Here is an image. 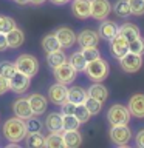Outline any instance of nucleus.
<instances>
[{
    "mask_svg": "<svg viewBox=\"0 0 144 148\" xmlns=\"http://www.w3.org/2000/svg\"><path fill=\"white\" fill-rule=\"evenodd\" d=\"M6 42H8V48L11 49H17L20 48V46L23 45V42H25V32H23L20 28H14V29L8 31L6 34Z\"/></svg>",
    "mask_w": 144,
    "mask_h": 148,
    "instance_id": "nucleus-18",
    "label": "nucleus"
},
{
    "mask_svg": "<svg viewBox=\"0 0 144 148\" xmlns=\"http://www.w3.org/2000/svg\"><path fill=\"white\" fill-rule=\"evenodd\" d=\"M81 53H82L84 57H85L87 62H91V60H95V59H98V57H101L98 46H88V48H82V49H81Z\"/></svg>",
    "mask_w": 144,
    "mask_h": 148,
    "instance_id": "nucleus-38",
    "label": "nucleus"
},
{
    "mask_svg": "<svg viewBox=\"0 0 144 148\" xmlns=\"http://www.w3.org/2000/svg\"><path fill=\"white\" fill-rule=\"evenodd\" d=\"M74 116H76V119H78L81 123L88 122V120H90V117H91L90 111L85 108V105H84V103L76 105V108H74Z\"/></svg>",
    "mask_w": 144,
    "mask_h": 148,
    "instance_id": "nucleus-34",
    "label": "nucleus"
},
{
    "mask_svg": "<svg viewBox=\"0 0 144 148\" xmlns=\"http://www.w3.org/2000/svg\"><path fill=\"white\" fill-rule=\"evenodd\" d=\"M25 123H26L28 131H42V122L36 117V116H33V117H30L28 120H25Z\"/></svg>",
    "mask_w": 144,
    "mask_h": 148,
    "instance_id": "nucleus-39",
    "label": "nucleus"
},
{
    "mask_svg": "<svg viewBox=\"0 0 144 148\" xmlns=\"http://www.w3.org/2000/svg\"><path fill=\"white\" fill-rule=\"evenodd\" d=\"M64 62H67V56H65L62 49H56V51H51V53H46V63H48V66L51 69L59 66Z\"/></svg>",
    "mask_w": 144,
    "mask_h": 148,
    "instance_id": "nucleus-25",
    "label": "nucleus"
},
{
    "mask_svg": "<svg viewBox=\"0 0 144 148\" xmlns=\"http://www.w3.org/2000/svg\"><path fill=\"white\" fill-rule=\"evenodd\" d=\"M109 42H110V53L115 59H121L124 54L129 53V40L121 32L115 34Z\"/></svg>",
    "mask_w": 144,
    "mask_h": 148,
    "instance_id": "nucleus-10",
    "label": "nucleus"
},
{
    "mask_svg": "<svg viewBox=\"0 0 144 148\" xmlns=\"http://www.w3.org/2000/svg\"><path fill=\"white\" fill-rule=\"evenodd\" d=\"M111 11H113L118 17H129L130 14H132L127 0H118V2L111 6Z\"/></svg>",
    "mask_w": 144,
    "mask_h": 148,
    "instance_id": "nucleus-30",
    "label": "nucleus"
},
{
    "mask_svg": "<svg viewBox=\"0 0 144 148\" xmlns=\"http://www.w3.org/2000/svg\"><path fill=\"white\" fill-rule=\"evenodd\" d=\"M127 108L136 119H144V94H135L130 97Z\"/></svg>",
    "mask_w": 144,
    "mask_h": 148,
    "instance_id": "nucleus-16",
    "label": "nucleus"
},
{
    "mask_svg": "<svg viewBox=\"0 0 144 148\" xmlns=\"http://www.w3.org/2000/svg\"><path fill=\"white\" fill-rule=\"evenodd\" d=\"M8 80H9V91L16 92V94H25L31 86V77L25 76L20 71H16L12 74V77H9Z\"/></svg>",
    "mask_w": 144,
    "mask_h": 148,
    "instance_id": "nucleus-7",
    "label": "nucleus"
},
{
    "mask_svg": "<svg viewBox=\"0 0 144 148\" xmlns=\"http://www.w3.org/2000/svg\"><path fill=\"white\" fill-rule=\"evenodd\" d=\"M99 34L93 29H82L79 34H76V42L81 48H88V46H98L99 43Z\"/></svg>",
    "mask_w": 144,
    "mask_h": 148,
    "instance_id": "nucleus-13",
    "label": "nucleus"
},
{
    "mask_svg": "<svg viewBox=\"0 0 144 148\" xmlns=\"http://www.w3.org/2000/svg\"><path fill=\"white\" fill-rule=\"evenodd\" d=\"M129 6H130V12L133 16H143L144 14V0H127Z\"/></svg>",
    "mask_w": 144,
    "mask_h": 148,
    "instance_id": "nucleus-37",
    "label": "nucleus"
},
{
    "mask_svg": "<svg viewBox=\"0 0 144 148\" xmlns=\"http://www.w3.org/2000/svg\"><path fill=\"white\" fill-rule=\"evenodd\" d=\"M102 23L99 25V31H98V34H99V37H102V39L105 40H110L111 37H113L115 34H118V25L113 22V20H101Z\"/></svg>",
    "mask_w": 144,
    "mask_h": 148,
    "instance_id": "nucleus-21",
    "label": "nucleus"
},
{
    "mask_svg": "<svg viewBox=\"0 0 144 148\" xmlns=\"http://www.w3.org/2000/svg\"><path fill=\"white\" fill-rule=\"evenodd\" d=\"M28 103L31 106V111L34 116H40L46 111V106H48V99L44 94H39V92H34V94H30L26 97Z\"/></svg>",
    "mask_w": 144,
    "mask_h": 148,
    "instance_id": "nucleus-14",
    "label": "nucleus"
},
{
    "mask_svg": "<svg viewBox=\"0 0 144 148\" xmlns=\"http://www.w3.org/2000/svg\"><path fill=\"white\" fill-rule=\"evenodd\" d=\"M54 5H65L67 2H70V0H51Z\"/></svg>",
    "mask_w": 144,
    "mask_h": 148,
    "instance_id": "nucleus-45",
    "label": "nucleus"
},
{
    "mask_svg": "<svg viewBox=\"0 0 144 148\" xmlns=\"http://www.w3.org/2000/svg\"><path fill=\"white\" fill-rule=\"evenodd\" d=\"M87 94L90 97H93V99H96V100H99V102L104 103V102L107 100V97H109V90H107L101 82H95L87 90Z\"/></svg>",
    "mask_w": 144,
    "mask_h": 148,
    "instance_id": "nucleus-22",
    "label": "nucleus"
},
{
    "mask_svg": "<svg viewBox=\"0 0 144 148\" xmlns=\"http://www.w3.org/2000/svg\"><path fill=\"white\" fill-rule=\"evenodd\" d=\"M16 71H17V68L14 65V62H6V60L0 62V76L9 79V77H12V74Z\"/></svg>",
    "mask_w": 144,
    "mask_h": 148,
    "instance_id": "nucleus-35",
    "label": "nucleus"
},
{
    "mask_svg": "<svg viewBox=\"0 0 144 148\" xmlns=\"http://www.w3.org/2000/svg\"><path fill=\"white\" fill-rule=\"evenodd\" d=\"M14 65H16L17 71L23 73L28 77H34L37 74V71H39V62H37V59L31 54H20L16 59Z\"/></svg>",
    "mask_w": 144,
    "mask_h": 148,
    "instance_id": "nucleus-4",
    "label": "nucleus"
},
{
    "mask_svg": "<svg viewBox=\"0 0 144 148\" xmlns=\"http://www.w3.org/2000/svg\"><path fill=\"white\" fill-rule=\"evenodd\" d=\"M84 105H85V108H87L88 111H90L91 116L99 114V111L102 110V102L93 99V97H90V96H87V99H85V102H84Z\"/></svg>",
    "mask_w": 144,
    "mask_h": 148,
    "instance_id": "nucleus-32",
    "label": "nucleus"
},
{
    "mask_svg": "<svg viewBox=\"0 0 144 148\" xmlns=\"http://www.w3.org/2000/svg\"><path fill=\"white\" fill-rule=\"evenodd\" d=\"M16 26H17V23L14 22V18L8 17V16H0V32L6 34L8 31L14 29Z\"/></svg>",
    "mask_w": 144,
    "mask_h": 148,
    "instance_id": "nucleus-36",
    "label": "nucleus"
},
{
    "mask_svg": "<svg viewBox=\"0 0 144 148\" xmlns=\"http://www.w3.org/2000/svg\"><path fill=\"white\" fill-rule=\"evenodd\" d=\"M135 143H136V147L144 148V130H139L136 133V136H135Z\"/></svg>",
    "mask_w": 144,
    "mask_h": 148,
    "instance_id": "nucleus-42",
    "label": "nucleus"
},
{
    "mask_svg": "<svg viewBox=\"0 0 144 148\" xmlns=\"http://www.w3.org/2000/svg\"><path fill=\"white\" fill-rule=\"evenodd\" d=\"M44 147L46 148H62L64 147V139H62V133H51L45 137V143Z\"/></svg>",
    "mask_w": 144,
    "mask_h": 148,
    "instance_id": "nucleus-29",
    "label": "nucleus"
},
{
    "mask_svg": "<svg viewBox=\"0 0 144 148\" xmlns=\"http://www.w3.org/2000/svg\"><path fill=\"white\" fill-rule=\"evenodd\" d=\"M71 12L79 20H85L90 17V0H73Z\"/></svg>",
    "mask_w": 144,
    "mask_h": 148,
    "instance_id": "nucleus-17",
    "label": "nucleus"
},
{
    "mask_svg": "<svg viewBox=\"0 0 144 148\" xmlns=\"http://www.w3.org/2000/svg\"><path fill=\"white\" fill-rule=\"evenodd\" d=\"M130 117H132V114H130L129 108L121 103L111 105L107 111V120L111 127L113 125H127L130 122Z\"/></svg>",
    "mask_w": 144,
    "mask_h": 148,
    "instance_id": "nucleus-3",
    "label": "nucleus"
},
{
    "mask_svg": "<svg viewBox=\"0 0 144 148\" xmlns=\"http://www.w3.org/2000/svg\"><path fill=\"white\" fill-rule=\"evenodd\" d=\"M8 49V42H6V36L3 32H0V51H6Z\"/></svg>",
    "mask_w": 144,
    "mask_h": 148,
    "instance_id": "nucleus-43",
    "label": "nucleus"
},
{
    "mask_svg": "<svg viewBox=\"0 0 144 148\" xmlns=\"http://www.w3.org/2000/svg\"><path fill=\"white\" fill-rule=\"evenodd\" d=\"M42 48H44L45 53H51V51H56V49H62L54 32H50V34H46L44 39H42Z\"/></svg>",
    "mask_w": 144,
    "mask_h": 148,
    "instance_id": "nucleus-27",
    "label": "nucleus"
},
{
    "mask_svg": "<svg viewBox=\"0 0 144 148\" xmlns=\"http://www.w3.org/2000/svg\"><path fill=\"white\" fill-rule=\"evenodd\" d=\"M2 133H3V136H5V139H6L8 142L19 143V142H22L23 139H25L26 133H28L26 123H25V120H23V119L14 116V117L8 119L6 122L3 123Z\"/></svg>",
    "mask_w": 144,
    "mask_h": 148,
    "instance_id": "nucleus-1",
    "label": "nucleus"
},
{
    "mask_svg": "<svg viewBox=\"0 0 144 148\" xmlns=\"http://www.w3.org/2000/svg\"><path fill=\"white\" fill-rule=\"evenodd\" d=\"M87 91L84 90L82 86H71L68 88V100L73 102L74 105H79V103H84L87 99Z\"/></svg>",
    "mask_w": 144,
    "mask_h": 148,
    "instance_id": "nucleus-24",
    "label": "nucleus"
},
{
    "mask_svg": "<svg viewBox=\"0 0 144 148\" xmlns=\"http://www.w3.org/2000/svg\"><path fill=\"white\" fill-rule=\"evenodd\" d=\"M56 37L59 40V45L62 49H67V48H71V46L76 43V32H74L71 28L68 26H60L54 31Z\"/></svg>",
    "mask_w": 144,
    "mask_h": 148,
    "instance_id": "nucleus-12",
    "label": "nucleus"
},
{
    "mask_svg": "<svg viewBox=\"0 0 144 148\" xmlns=\"http://www.w3.org/2000/svg\"><path fill=\"white\" fill-rule=\"evenodd\" d=\"M23 140L30 148H42L45 143V137L42 136L40 131H28Z\"/></svg>",
    "mask_w": 144,
    "mask_h": 148,
    "instance_id": "nucleus-23",
    "label": "nucleus"
},
{
    "mask_svg": "<svg viewBox=\"0 0 144 148\" xmlns=\"http://www.w3.org/2000/svg\"><path fill=\"white\" fill-rule=\"evenodd\" d=\"M12 113L16 117H20L23 120H28L30 117H33V111H31V106L28 103V99L26 97H20V99H16L12 103Z\"/></svg>",
    "mask_w": 144,
    "mask_h": 148,
    "instance_id": "nucleus-15",
    "label": "nucleus"
},
{
    "mask_svg": "<svg viewBox=\"0 0 144 148\" xmlns=\"http://www.w3.org/2000/svg\"><path fill=\"white\" fill-rule=\"evenodd\" d=\"M84 73L87 74V77L93 82H102L109 77L110 73V66L107 63V60L98 57L91 62H87V66L84 69Z\"/></svg>",
    "mask_w": 144,
    "mask_h": 148,
    "instance_id": "nucleus-2",
    "label": "nucleus"
},
{
    "mask_svg": "<svg viewBox=\"0 0 144 148\" xmlns=\"http://www.w3.org/2000/svg\"><path fill=\"white\" fill-rule=\"evenodd\" d=\"M74 108H76V105L73 103V102H64L62 105H60V114L65 116V114H74Z\"/></svg>",
    "mask_w": 144,
    "mask_h": 148,
    "instance_id": "nucleus-40",
    "label": "nucleus"
},
{
    "mask_svg": "<svg viewBox=\"0 0 144 148\" xmlns=\"http://www.w3.org/2000/svg\"><path fill=\"white\" fill-rule=\"evenodd\" d=\"M8 91H9V80L6 77L0 76V96H3Z\"/></svg>",
    "mask_w": 144,
    "mask_h": 148,
    "instance_id": "nucleus-41",
    "label": "nucleus"
},
{
    "mask_svg": "<svg viewBox=\"0 0 144 148\" xmlns=\"http://www.w3.org/2000/svg\"><path fill=\"white\" fill-rule=\"evenodd\" d=\"M53 76L56 79V82L64 83V85H71V83L74 82V79H76V76H78V71L68 63V60H67V62L60 63L59 66L53 68Z\"/></svg>",
    "mask_w": 144,
    "mask_h": 148,
    "instance_id": "nucleus-5",
    "label": "nucleus"
},
{
    "mask_svg": "<svg viewBox=\"0 0 144 148\" xmlns=\"http://www.w3.org/2000/svg\"><path fill=\"white\" fill-rule=\"evenodd\" d=\"M46 99H48L51 103L54 105H62L64 102L68 100V88L64 83L56 82L48 88V94H46Z\"/></svg>",
    "mask_w": 144,
    "mask_h": 148,
    "instance_id": "nucleus-8",
    "label": "nucleus"
},
{
    "mask_svg": "<svg viewBox=\"0 0 144 148\" xmlns=\"http://www.w3.org/2000/svg\"><path fill=\"white\" fill-rule=\"evenodd\" d=\"M111 12V3L109 0H90V17L95 20H104Z\"/></svg>",
    "mask_w": 144,
    "mask_h": 148,
    "instance_id": "nucleus-9",
    "label": "nucleus"
},
{
    "mask_svg": "<svg viewBox=\"0 0 144 148\" xmlns=\"http://www.w3.org/2000/svg\"><path fill=\"white\" fill-rule=\"evenodd\" d=\"M46 0H30V3L31 5H36V6H39V5H42V3H45Z\"/></svg>",
    "mask_w": 144,
    "mask_h": 148,
    "instance_id": "nucleus-44",
    "label": "nucleus"
},
{
    "mask_svg": "<svg viewBox=\"0 0 144 148\" xmlns=\"http://www.w3.org/2000/svg\"><path fill=\"white\" fill-rule=\"evenodd\" d=\"M45 127L51 133H62V114L60 113H50L45 117Z\"/></svg>",
    "mask_w": 144,
    "mask_h": 148,
    "instance_id": "nucleus-20",
    "label": "nucleus"
},
{
    "mask_svg": "<svg viewBox=\"0 0 144 148\" xmlns=\"http://www.w3.org/2000/svg\"><path fill=\"white\" fill-rule=\"evenodd\" d=\"M119 60V65H121V68L124 69L125 73H136L139 68L143 66V56H138V54H133V53H129L127 54H124Z\"/></svg>",
    "mask_w": 144,
    "mask_h": 148,
    "instance_id": "nucleus-11",
    "label": "nucleus"
},
{
    "mask_svg": "<svg viewBox=\"0 0 144 148\" xmlns=\"http://www.w3.org/2000/svg\"><path fill=\"white\" fill-rule=\"evenodd\" d=\"M68 63L71 65V66L76 69L78 73H82L84 69H85V66H87V60H85V57L82 56L81 51H76V53H73L71 56H70Z\"/></svg>",
    "mask_w": 144,
    "mask_h": 148,
    "instance_id": "nucleus-28",
    "label": "nucleus"
},
{
    "mask_svg": "<svg viewBox=\"0 0 144 148\" xmlns=\"http://www.w3.org/2000/svg\"><path fill=\"white\" fill-rule=\"evenodd\" d=\"M110 140L115 143V145L124 147L127 145L129 140L132 139V130H130L127 125H113L109 131Z\"/></svg>",
    "mask_w": 144,
    "mask_h": 148,
    "instance_id": "nucleus-6",
    "label": "nucleus"
},
{
    "mask_svg": "<svg viewBox=\"0 0 144 148\" xmlns=\"http://www.w3.org/2000/svg\"><path fill=\"white\" fill-rule=\"evenodd\" d=\"M81 122L76 119L74 114H65L62 116V131H67V130H79L81 127Z\"/></svg>",
    "mask_w": 144,
    "mask_h": 148,
    "instance_id": "nucleus-31",
    "label": "nucleus"
},
{
    "mask_svg": "<svg viewBox=\"0 0 144 148\" xmlns=\"http://www.w3.org/2000/svg\"><path fill=\"white\" fill-rule=\"evenodd\" d=\"M129 51L133 53V54H138V56L144 54V39L141 36L129 42Z\"/></svg>",
    "mask_w": 144,
    "mask_h": 148,
    "instance_id": "nucleus-33",
    "label": "nucleus"
},
{
    "mask_svg": "<svg viewBox=\"0 0 144 148\" xmlns=\"http://www.w3.org/2000/svg\"><path fill=\"white\" fill-rule=\"evenodd\" d=\"M118 32H121V34H123L129 42L141 36V32H139V28L135 25V23H130V22L124 23V25H121V26L118 28Z\"/></svg>",
    "mask_w": 144,
    "mask_h": 148,
    "instance_id": "nucleus-26",
    "label": "nucleus"
},
{
    "mask_svg": "<svg viewBox=\"0 0 144 148\" xmlns=\"http://www.w3.org/2000/svg\"><path fill=\"white\" fill-rule=\"evenodd\" d=\"M62 139H64V147L67 148H78L82 143V134L78 130L62 131Z\"/></svg>",
    "mask_w": 144,
    "mask_h": 148,
    "instance_id": "nucleus-19",
    "label": "nucleus"
}]
</instances>
